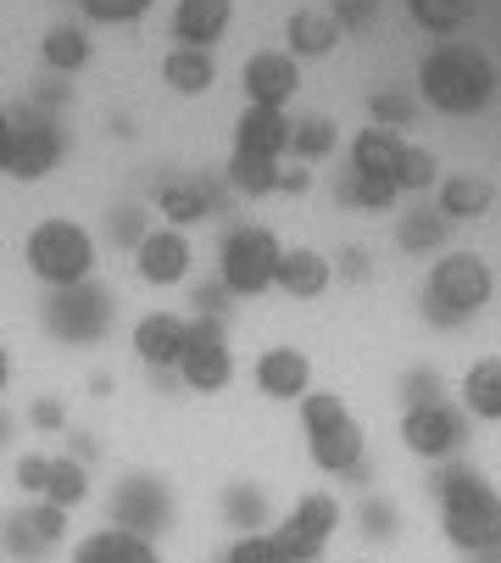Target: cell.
<instances>
[{
	"label": "cell",
	"mask_w": 501,
	"mask_h": 563,
	"mask_svg": "<svg viewBox=\"0 0 501 563\" xmlns=\"http://www.w3.org/2000/svg\"><path fill=\"white\" fill-rule=\"evenodd\" d=\"M435 503H441V530L457 552L479 558L501 547V492L468 463H446L435 474Z\"/></svg>",
	"instance_id": "6da1fadb"
},
{
	"label": "cell",
	"mask_w": 501,
	"mask_h": 563,
	"mask_svg": "<svg viewBox=\"0 0 501 563\" xmlns=\"http://www.w3.org/2000/svg\"><path fill=\"white\" fill-rule=\"evenodd\" d=\"M417 90L446 118H474L496 96V62L474 45H435L417 67Z\"/></svg>",
	"instance_id": "7a4b0ae2"
},
{
	"label": "cell",
	"mask_w": 501,
	"mask_h": 563,
	"mask_svg": "<svg viewBox=\"0 0 501 563\" xmlns=\"http://www.w3.org/2000/svg\"><path fill=\"white\" fill-rule=\"evenodd\" d=\"M23 263L51 290L90 285V274H96V234L84 223H73V218H45L23 240Z\"/></svg>",
	"instance_id": "3957f363"
},
{
	"label": "cell",
	"mask_w": 501,
	"mask_h": 563,
	"mask_svg": "<svg viewBox=\"0 0 501 563\" xmlns=\"http://www.w3.org/2000/svg\"><path fill=\"white\" fill-rule=\"evenodd\" d=\"M490 296H496L490 263L479 252H446L424 279V318L441 330H457L479 307H490Z\"/></svg>",
	"instance_id": "277c9868"
},
{
	"label": "cell",
	"mask_w": 501,
	"mask_h": 563,
	"mask_svg": "<svg viewBox=\"0 0 501 563\" xmlns=\"http://www.w3.org/2000/svg\"><path fill=\"white\" fill-rule=\"evenodd\" d=\"M301 435H307V452L323 474H357L363 468V424L352 419V408L334 390H307L301 396Z\"/></svg>",
	"instance_id": "5b68a950"
},
{
	"label": "cell",
	"mask_w": 501,
	"mask_h": 563,
	"mask_svg": "<svg viewBox=\"0 0 501 563\" xmlns=\"http://www.w3.org/2000/svg\"><path fill=\"white\" fill-rule=\"evenodd\" d=\"M279 257H285V246H279L274 229H263V223H234V229L223 234V246H218V285H223L229 296H263V290H274V279H279Z\"/></svg>",
	"instance_id": "8992f818"
},
{
	"label": "cell",
	"mask_w": 501,
	"mask_h": 563,
	"mask_svg": "<svg viewBox=\"0 0 501 563\" xmlns=\"http://www.w3.org/2000/svg\"><path fill=\"white\" fill-rule=\"evenodd\" d=\"M468 441V419L457 401H417V408L401 413V446L412 457H424V463H452Z\"/></svg>",
	"instance_id": "52a82bcc"
},
{
	"label": "cell",
	"mask_w": 501,
	"mask_h": 563,
	"mask_svg": "<svg viewBox=\"0 0 501 563\" xmlns=\"http://www.w3.org/2000/svg\"><path fill=\"white\" fill-rule=\"evenodd\" d=\"M45 330L67 346H96L112 330V290H101L96 279L73 285V290H56L51 307H45Z\"/></svg>",
	"instance_id": "ba28073f"
},
{
	"label": "cell",
	"mask_w": 501,
	"mask_h": 563,
	"mask_svg": "<svg viewBox=\"0 0 501 563\" xmlns=\"http://www.w3.org/2000/svg\"><path fill=\"white\" fill-rule=\"evenodd\" d=\"M334 530H341V497L334 492H307L285 519H279V547L296 558V563H318L323 547L334 541Z\"/></svg>",
	"instance_id": "9c48e42d"
},
{
	"label": "cell",
	"mask_w": 501,
	"mask_h": 563,
	"mask_svg": "<svg viewBox=\"0 0 501 563\" xmlns=\"http://www.w3.org/2000/svg\"><path fill=\"white\" fill-rule=\"evenodd\" d=\"M112 525L129 530V536L156 541L167 525H174V492H167L156 474H123L118 492H112Z\"/></svg>",
	"instance_id": "30bf717a"
},
{
	"label": "cell",
	"mask_w": 501,
	"mask_h": 563,
	"mask_svg": "<svg viewBox=\"0 0 501 563\" xmlns=\"http://www.w3.org/2000/svg\"><path fill=\"white\" fill-rule=\"evenodd\" d=\"M179 379L201 396H212L234 379V352H229V335L218 318H190V346L179 357Z\"/></svg>",
	"instance_id": "8fae6325"
},
{
	"label": "cell",
	"mask_w": 501,
	"mask_h": 563,
	"mask_svg": "<svg viewBox=\"0 0 501 563\" xmlns=\"http://www.w3.org/2000/svg\"><path fill=\"white\" fill-rule=\"evenodd\" d=\"M62 536H67V514L51 508V503H34V508L7 519V530H0V552H7L12 563H45V552H56Z\"/></svg>",
	"instance_id": "7c38bea8"
},
{
	"label": "cell",
	"mask_w": 501,
	"mask_h": 563,
	"mask_svg": "<svg viewBox=\"0 0 501 563\" xmlns=\"http://www.w3.org/2000/svg\"><path fill=\"white\" fill-rule=\"evenodd\" d=\"M190 263H196L190 234H185V229H174V223L151 229V234L140 240V246H134V274H140L145 285H156V290L185 285V279H190Z\"/></svg>",
	"instance_id": "4fadbf2b"
},
{
	"label": "cell",
	"mask_w": 501,
	"mask_h": 563,
	"mask_svg": "<svg viewBox=\"0 0 501 563\" xmlns=\"http://www.w3.org/2000/svg\"><path fill=\"white\" fill-rule=\"evenodd\" d=\"M62 156V134L51 118L40 112H12V156H7V174L12 179H45Z\"/></svg>",
	"instance_id": "5bb4252c"
},
{
	"label": "cell",
	"mask_w": 501,
	"mask_h": 563,
	"mask_svg": "<svg viewBox=\"0 0 501 563\" xmlns=\"http://www.w3.org/2000/svg\"><path fill=\"white\" fill-rule=\"evenodd\" d=\"M240 85H245V101H250V107H274V112H285V101L301 90V67H296L290 51H257V56L245 62Z\"/></svg>",
	"instance_id": "9a60e30c"
},
{
	"label": "cell",
	"mask_w": 501,
	"mask_h": 563,
	"mask_svg": "<svg viewBox=\"0 0 501 563\" xmlns=\"http://www.w3.org/2000/svg\"><path fill=\"white\" fill-rule=\"evenodd\" d=\"M129 341H134V357L145 368H179V357L190 346V318H179V312H145Z\"/></svg>",
	"instance_id": "2e32d148"
},
{
	"label": "cell",
	"mask_w": 501,
	"mask_h": 563,
	"mask_svg": "<svg viewBox=\"0 0 501 563\" xmlns=\"http://www.w3.org/2000/svg\"><path fill=\"white\" fill-rule=\"evenodd\" d=\"M257 390H263L268 401H301V396L312 390V363H307V352H296V346H268V352L257 357Z\"/></svg>",
	"instance_id": "e0dca14e"
},
{
	"label": "cell",
	"mask_w": 501,
	"mask_h": 563,
	"mask_svg": "<svg viewBox=\"0 0 501 563\" xmlns=\"http://www.w3.org/2000/svg\"><path fill=\"white\" fill-rule=\"evenodd\" d=\"M279 151H290V118L274 107H245L234 123V156H263L279 163Z\"/></svg>",
	"instance_id": "ac0fdd59"
},
{
	"label": "cell",
	"mask_w": 501,
	"mask_h": 563,
	"mask_svg": "<svg viewBox=\"0 0 501 563\" xmlns=\"http://www.w3.org/2000/svg\"><path fill=\"white\" fill-rule=\"evenodd\" d=\"M67 563H162V552H156V541L107 525V530H90V536H84V541L73 547Z\"/></svg>",
	"instance_id": "d6986e66"
},
{
	"label": "cell",
	"mask_w": 501,
	"mask_h": 563,
	"mask_svg": "<svg viewBox=\"0 0 501 563\" xmlns=\"http://www.w3.org/2000/svg\"><path fill=\"white\" fill-rule=\"evenodd\" d=\"M234 18V0H179L174 7V40L190 51H212V40H223Z\"/></svg>",
	"instance_id": "ffe728a7"
},
{
	"label": "cell",
	"mask_w": 501,
	"mask_h": 563,
	"mask_svg": "<svg viewBox=\"0 0 501 563\" xmlns=\"http://www.w3.org/2000/svg\"><path fill=\"white\" fill-rule=\"evenodd\" d=\"M401 151H407V140L396 134V129H363L357 140H352V174H368V179H385V185H396V168H401Z\"/></svg>",
	"instance_id": "44dd1931"
},
{
	"label": "cell",
	"mask_w": 501,
	"mask_h": 563,
	"mask_svg": "<svg viewBox=\"0 0 501 563\" xmlns=\"http://www.w3.org/2000/svg\"><path fill=\"white\" fill-rule=\"evenodd\" d=\"M329 279H334V268H329V257L323 252H312V246H290L285 257H279V290L285 296H296V301H312V296H323L329 290Z\"/></svg>",
	"instance_id": "7402d4cb"
},
{
	"label": "cell",
	"mask_w": 501,
	"mask_h": 563,
	"mask_svg": "<svg viewBox=\"0 0 501 563\" xmlns=\"http://www.w3.org/2000/svg\"><path fill=\"white\" fill-rule=\"evenodd\" d=\"M463 408L485 424H501V357H479L463 374Z\"/></svg>",
	"instance_id": "603a6c76"
},
{
	"label": "cell",
	"mask_w": 501,
	"mask_h": 563,
	"mask_svg": "<svg viewBox=\"0 0 501 563\" xmlns=\"http://www.w3.org/2000/svg\"><path fill=\"white\" fill-rule=\"evenodd\" d=\"M162 78L174 85L179 96H201V90H212V78H218V67H212V51H190V45H174L162 56Z\"/></svg>",
	"instance_id": "cb8c5ba5"
},
{
	"label": "cell",
	"mask_w": 501,
	"mask_h": 563,
	"mask_svg": "<svg viewBox=\"0 0 501 563\" xmlns=\"http://www.w3.org/2000/svg\"><path fill=\"white\" fill-rule=\"evenodd\" d=\"M446 229H452V218L441 207H412V212L396 218V246L401 252H441Z\"/></svg>",
	"instance_id": "d4e9b609"
},
{
	"label": "cell",
	"mask_w": 501,
	"mask_h": 563,
	"mask_svg": "<svg viewBox=\"0 0 501 563\" xmlns=\"http://www.w3.org/2000/svg\"><path fill=\"white\" fill-rule=\"evenodd\" d=\"M496 201V185L485 174H452L441 179V212L446 218H485Z\"/></svg>",
	"instance_id": "484cf974"
},
{
	"label": "cell",
	"mask_w": 501,
	"mask_h": 563,
	"mask_svg": "<svg viewBox=\"0 0 501 563\" xmlns=\"http://www.w3.org/2000/svg\"><path fill=\"white\" fill-rule=\"evenodd\" d=\"M285 40H290V56H329L341 45V23L329 12H296L285 23Z\"/></svg>",
	"instance_id": "4316f807"
},
{
	"label": "cell",
	"mask_w": 501,
	"mask_h": 563,
	"mask_svg": "<svg viewBox=\"0 0 501 563\" xmlns=\"http://www.w3.org/2000/svg\"><path fill=\"white\" fill-rule=\"evenodd\" d=\"M84 497H90V468H84V457H56L51 452V479H45V497L40 503L73 514Z\"/></svg>",
	"instance_id": "83f0119b"
},
{
	"label": "cell",
	"mask_w": 501,
	"mask_h": 563,
	"mask_svg": "<svg viewBox=\"0 0 501 563\" xmlns=\"http://www.w3.org/2000/svg\"><path fill=\"white\" fill-rule=\"evenodd\" d=\"M223 519L240 536H257V530H268V497L257 486H229L223 492Z\"/></svg>",
	"instance_id": "f1b7e54d"
},
{
	"label": "cell",
	"mask_w": 501,
	"mask_h": 563,
	"mask_svg": "<svg viewBox=\"0 0 501 563\" xmlns=\"http://www.w3.org/2000/svg\"><path fill=\"white\" fill-rule=\"evenodd\" d=\"M407 12H412L417 29H430V34H457L474 18V0H407Z\"/></svg>",
	"instance_id": "f546056e"
},
{
	"label": "cell",
	"mask_w": 501,
	"mask_h": 563,
	"mask_svg": "<svg viewBox=\"0 0 501 563\" xmlns=\"http://www.w3.org/2000/svg\"><path fill=\"white\" fill-rule=\"evenodd\" d=\"M162 218L174 223V229L212 218V190H207V185H167V190H162Z\"/></svg>",
	"instance_id": "4dcf8cb0"
},
{
	"label": "cell",
	"mask_w": 501,
	"mask_h": 563,
	"mask_svg": "<svg viewBox=\"0 0 501 563\" xmlns=\"http://www.w3.org/2000/svg\"><path fill=\"white\" fill-rule=\"evenodd\" d=\"M334 145H341V134H334L329 118H301V123H290V151L301 156V163H318V156H329Z\"/></svg>",
	"instance_id": "1f68e13d"
},
{
	"label": "cell",
	"mask_w": 501,
	"mask_h": 563,
	"mask_svg": "<svg viewBox=\"0 0 501 563\" xmlns=\"http://www.w3.org/2000/svg\"><path fill=\"white\" fill-rule=\"evenodd\" d=\"M223 563H296V558L279 547L274 530H257V536H234L223 547Z\"/></svg>",
	"instance_id": "d6a6232c"
},
{
	"label": "cell",
	"mask_w": 501,
	"mask_h": 563,
	"mask_svg": "<svg viewBox=\"0 0 501 563\" xmlns=\"http://www.w3.org/2000/svg\"><path fill=\"white\" fill-rule=\"evenodd\" d=\"M45 62L56 67V73H78L84 62H90V40H84V29H51L45 34Z\"/></svg>",
	"instance_id": "836d02e7"
},
{
	"label": "cell",
	"mask_w": 501,
	"mask_h": 563,
	"mask_svg": "<svg viewBox=\"0 0 501 563\" xmlns=\"http://www.w3.org/2000/svg\"><path fill=\"white\" fill-rule=\"evenodd\" d=\"M229 185L245 196H268L279 190V163H263V156H234L229 163Z\"/></svg>",
	"instance_id": "e575fe53"
},
{
	"label": "cell",
	"mask_w": 501,
	"mask_h": 563,
	"mask_svg": "<svg viewBox=\"0 0 501 563\" xmlns=\"http://www.w3.org/2000/svg\"><path fill=\"white\" fill-rule=\"evenodd\" d=\"M435 174H441L435 156H430L424 145H412V140H407L401 168H396V190H430V185H435Z\"/></svg>",
	"instance_id": "d590c367"
},
{
	"label": "cell",
	"mask_w": 501,
	"mask_h": 563,
	"mask_svg": "<svg viewBox=\"0 0 501 563\" xmlns=\"http://www.w3.org/2000/svg\"><path fill=\"white\" fill-rule=\"evenodd\" d=\"M396 185H385V179H368V174H346L341 179V201H352V207H396Z\"/></svg>",
	"instance_id": "8d00e7d4"
},
{
	"label": "cell",
	"mask_w": 501,
	"mask_h": 563,
	"mask_svg": "<svg viewBox=\"0 0 501 563\" xmlns=\"http://www.w3.org/2000/svg\"><path fill=\"white\" fill-rule=\"evenodd\" d=\"M12 479H18V492L23 497H45V479H51V452H23L18 463H12Z\"/></svg>",
	"instance_id": "74e56055"
},
{
	"label": "cell",
	"mask_w": 501,
	"mask_h": 563,
	"mask_svg": "<svg viewBox=\"0 0 501 563\" xmlns=\"http://www.w3.org/2000/svg\"><path fill=\"white\" fill-rule=\"evenodd\" d=\"M357 525H363V536H374V541H390V536L401 530V514H396V503H385V497H368V503L357 508Z\"/></svg>",
	"instance_id": "f35d334b"
},
{
	"label": "cell",
	"mask_w": 501,
	"mask_h": 563,
	"mask_svg": "<svg viewBox=\"0 0 501 563\" xmlns=\"http://www.w3.org/2000/svg\"><path fill=\"white\" fill-rule=\"evenodd\" d=\"M84 12H90L96 23H134L151 12V0H78Z\"/></svg>",
	"instance_id": "ab89813d"
},
{
	"label": "cell",
	"mask_w": 501,
	"mask_h": 563,
	"mask_svg": "<svg viewBox=\"0 0 501 563\" xmlns=\"http://www.w3.org/2000/svg\"><path fill=\"white\" fill-rule=\"evenodd\" d=\"M374 118H379V129H396V123L407 129V123H412V101L396 96V90H379V96H374Z\"/></svg>",
	"instance_id": "60d3db41"
},
{
	"label": "cell",
	"mask_w": 501,
	"mask_h": 563,
	"mask_svg": "<svg viewBox=\"0 0 501 563\" xmlns=\"http://www.w3.org/2000/svg\"><path fill=\"white\" fill-rule=\"evenodd\" d=\"M441 396H446L441 374H430V368H412L407 374V408H417V401H441Z\"/></svg>",
	"instance_id": "b9f144b4"
},
{
	"label": "cell",
	"mask_w": 501,
	"mask_h": 563,
	"mask_svg": "<svg viewBox=\"0 0 501 563\" xmlns=\"http://www.w3.org/2000/svg\"><path fill=\"white\" fill-rule=\"evenodd\" d=\"M374 12H379L374 0H334V12H329V18L341 23V29H368V23H374Z\"/></svg>",
	"instance_id": "7bdbcfd3"
},
{
	"label": "cell",
	"mask_w": 501,
	"mask_h": 563,
	"mask_svg": "<svg viewBox=\"0 0 501 563\" xmlns=\"http://www.w3.org/2000/svg\"><path fill=\"white\" fill-rule=\"evenodd\" d=\"M29 419H34V430H45V435H51V430H62V424H67V408H62L56 396H40L34 408H29Z\"/></svg>",
	"instance_id": "ee69618b"
},
{
	"label": "cell",
	"mask_w": 501,
	"mask_h": 563,
	"mask_svg": "<svg viewBox=\"0 0 501 563\" xmlns=\"http://www.w3.org/2000/svg\"><path fill=\"white\" fill-rule=\"evenodd\" d=\"M7 156H12V112H0V168H7Z\"/></svg>",
	"instance_id": "f6af8a7d"
},
{
	"label": "cell",
	"mask_w": 501,
	"mask_h": 563,
	"mask_svg": "<svg viewBox=\"0 0 501 563\" xmlns=\"http://www.w3.org/2000/svg\"><path fill=\"white\" fill-rule=\"evenodd\" d=\"M7 385H12V352L0 346V396H7Z\"/></svg>",
	"instance_id": "bcb514c9"
},
{
	"label": "cell",
	"mask_w": 501,
	"mask_h": 563,
	"mask_svg": "<svg viewBox=\"0 0 501 563\" xmlns=\"http://www.w3.org/2000/svg\"><path fill=\"white\" fill-rule=\"evenodd\" d=\"M7 441H12V419H7V413H0V446H7Z\"/></svg>",
	"instance_id": "7dc6e473"
},
{
	"label": "cell",
	"mask_w": 501,
	"mask_h": 563,
	"mask_svg": "<svg viewBox=\"0 0 501 563\" xmlns=\"http://www.w3.org/2000/svg\"><path fill=\"white\" fill-rule=\"evenodd\" d=\"M474 563H501V547H490V552H479Z\"/></svg>",
	"instance_id": "c3c4849f"
}]
</instances>
